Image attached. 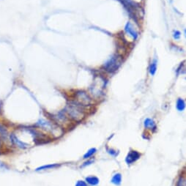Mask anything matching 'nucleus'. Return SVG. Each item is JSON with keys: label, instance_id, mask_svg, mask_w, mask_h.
Wrapping results in <instances>:
<instances>
[{"label": "nucleus", "instance_id": "obj_13", "mask_svg": "<svg viewBox=\"0 0 186 186\" xmlns=\"http://www.w3.org/2000/svg\"><path fill=\"white\" fill-rule=\"evenodd\" d=\"M122 182V175L120 173H117L113 176L112 179V182L116 185H120Z\"/></svg>", "mask_w": 186, "mask_h": 186}, {"label": "nucleus", "instance_id": "obj_22", "mask_svg": "<svg viewBox=\"0 0 186 186\" xmlns=\"http://www.w3.org/2000/svg\"><path fill=\"white\" fill-rule=\"evenodd\" d=\"M184 35H185V37H186V29H184Z\"/></svg>", "mask_w": 186, "mask_h": 186}, {"label": "nucleus", "instance_id": "obj_1", "mask_svg": "<svg viewBox=\"0 0 186 186\" xmlns=\"http://www.w3.org/2000/svg\"><path fill=\"white\" fill-rule=\"evenodd\" d=\"M64 112L68 118L76 122H81L85 117V114L82 110V106L78 103H70L67 105Z\"/></svg>", "mask_w": 186, "mask_h": 186}, {"label": "nucleus", "instance_id": "obj_19", "mask_svg": "<svg viewBox=\"0 0 186 186\" xmlns=\"http://www.w3.org/2000/svg\"><path fill=\"white\" fill-rule=\"evenodd\" d=\"M94 163V160H87V161L84 162V163L82 164V166H81V167H85V166H89V165H91L92 163Z\"/></svg>", "mask_w": 186, "mask_h": 186}, {"label": "nucleus", "instance_id": "obj_4", "mask_svg": "<svg viewBox=\"0 0 186 186\" xmlns=\"http://www.w3.org/2000/svg\"><path fill=\"white\" fill-rule=\"evenodd\" d=\"M76 103L82 106H90L93 102V100L90 98V95L86 92L79 91L76 94Z\"/></svg>", "mask_w": 186, "mask_h": 186}, {"label": "nucleus", "instance_id": "obj_18", "mask_svg": "<svg viewBox=\"0 0 186 186\" xmlns=\"http://www.w3.org/2000/svg\"><path fill=\"white\" fill-rule=\"evenodd\" d=\"M75 186H88V185H87V183L85 182V181L78 180L77 182H76V185Z\"/></svg>", "mask_w": 186, "mask_h": 186}, {"label": "nucleus", "instance_id": "obj_10", "mask_svg": "<svg viewBox=\"0 0 186 186\" xmlns=\"http://www.w3.org/2000/svg\"><path fill=\"white\" fill-rule=\"evenodd\" d=\"M85 181L87 184L92 186L98 185L100 182L99 179L97 177H95V176H89V177H87L85 179Z\"/></svg>", "mask_w": 186, "mask_h": 186}, {"label": "nucleus", "instance_id": "obj_15", "mask_svg": "<svg viewBox=\"0 0 186 186\" xmlns=\"http://www.w3.org/2000/svg\"><path fill=\"white\" fill-rule=\"evenodd\" d=\"M96 152H97L96 148H91V149H90L88 151H87V152H86L85 154H84V159H88V158H90V157L93 156V155L94 154H95Z\"/></svg>", "mask_w": 186, "mask_h": 186}, {"label": "nucleus", "instance_id": "obj_11", "mask_svg": "<svg viewBox=\"0 0 186 186\" xmlns=\"http://www.w3.org/2000/svg\"><path fill=\"white\" fill-rule=\"evenodd\" d=\"M157 68H158V60L157 59H154L153 61L150 63L149 67V73L152 76L156 74Z\"/></svg>", "mask_w": 186, "mask_h": 186}, {"label": "nucleus", "instance_id": "obj_21", "mask_svg": "<svg viewBox=\"0 0 186 186\" xmlns=\"http://www.w3.org/2000/svg\"><path fill=\"white\" fill-rule=\"evenodd\" d=\"M1 147H2V141H1V139H0V150H1Z\"/></svg>", "mask_w": 186, "mask_h": 186}, {"label": "nucleus", "instance_id": "obj_5", "mask_svg": "<svg viewBox=\"0 0 186 186\" xmlns=\"http://www.w3.org/2000/svg\"><path fill=\"white\" fill-rule=\"evenodd\" d=\"M10 142L12 146H15V147L21 149H26L30 147L29 144L19 139L15 133H10Z\"/></svg>", "mask_w": 186, "mask_h": 186}, {"label": "nucleus", "instance_id": "obj_8", "mask_svg": "<svg viewBox=\"0 0 186 186\" xmlns=\"http://www.w3.org/2000/svg\"><path fill=\"white\" fill-rule=\"evenodd\" d=\"M0 139H1V141H10V134L8 133V130L4 125L1 123H0Z\"/></svg>", "mask_w": 186, "mask_h": 186}, {"label": "nucleus", "instance_id": "obj_20", "mask_svg": "<svg viewBox=\"0 0 186 186\" xmlns=\"http://www.w3.org/2000/svg\"><path fill=\"white\" fill-rule=\"evenodd\" d=\"M107 152H109V153L111 155H114H114H117V152H116L115 150H113V149H107Z\"/></svg>", "mask_w": 186, "mask_h": 186}, {"label": "nucleus", "instance_id": "obj_16", "mask_svg": "<svg viewBox=\"0 0 186 186\" xmlns=\"http://www.w3.org/2000/svg\"><path fill=\"white\" fill-rule=\"evenodd\" d=\"M172 37L175 40H179L181 37V32L178 30H174L172 32Z\"/></svg>", "mask_w": 186, "mask_h": 186}, {"label": "nucleus", "instance_id": "obj_14", "mask_svg": "<svg viewBox=\"0 0 186 186\" xmlns=\"http://www.w3.org/2000/svg\"><path fill=\"white\" fill-rule=\"evenodd\" d=\"M144 125L146 128H149V129H153V128H156L155 122L149 118L146 119V120H144Z\"/></svg>", "mask_w": 186, "mask_h": 186}, {"label": "nucleus", "instance_id": "obj_12", "mask_svg": "<svg viewBox=\"0 0 186 186\" xmlns=\"http://www.w3.org/2000/svg\"><path fill=\"white\" fill-rule=\"evenodd\" d=\"M185 102L182 98H178L177 100V103H176V107L179 112H182L185 109Z\"/></svg>", "mask_w": 186, "mask_h": 186}, {"label": "nucleus", "instance_id": "obj_6", "mask_svg": "<svg viewBox=\"0 0 186 186\" xmlns=\"http://www.w3.org/2000/svg\"><path fill=\"white\" fill-rule=\"evenodd\" d=\"M124 31H125V34L128 36H129L130 37H131L133 41L136 40L139 36L138 31L136 29V28L134 27V26L132 24L130 21L127 22L125 26V28H124Z\"/></svg>", "mask_w": 186, "mask_h": 186}, {"label": "nucleus", "instance_id": "obj_3", "mask_svg": "<svg viewBox=\"0 0 186 186\" xmlns=\"http://www.w3.org/2000/svg\"><path fill=\"white\" fill-rule=\"evenodd\" d=\"M36 125H37L39 128H40L41 129L46 130V131L51 132L53 135H61V133L59 132V128L58 126L51 122H49L48 120H43V119H40L37 122Z\"/></svg>", "mask_w": 186, "mask_h": 186}, {"label": "nucleus", "instance_id": "obj_2", "mask_svg": "<svg viewBox=\"0 0 186 186\" xmlns=\"http://www.w3.org/2000/svg\"><path fill=\"white\" fill-rule=\"evenodd\" d=\"M122 64V58L118 54L113 55L103 65V69L108 73L116 72Z\"/></svg>", "mask_w": 186, "mask_h": 186}, {"label": "nucleus", "instance_id": "obj_9", "mask_svg": "<svg viewBox=\"0 0 186 186\" xmlns=\"http://www.w3.org/2000/svg\"><path fill=\"white\" fill-rule=\"evenodd\" d=\"M61 166V164L60 163H50V164L43 165V166L37 167L35 169L36 171H46V170H50V169H55Z\"/></svg>", "mask_w": 186, "mask_h": 186}, {"label": "nucleus", "instance_id": "obj_17", "mask_svg": "<svg viewBox=\"0 0 186 186\" xmlns=\"http://www.w3.org/2000/svg\"><path fill=\"white\" fill-rule=\"evenodd\" d=\"M9 169V166L6 164L4 162L1 161L0 160V171L1 170H8Z\"/></svg>", "mask_w": 186, "mask_h": 186}, {"label": "nucleus", "instance_id": "obj_7", "mask_svg": "<svg viewBox=\"0 0 186 186\" xmlns=\"http://www.w3.org/2000/svg\"><path fill=\"white\" fill-rule=\"evenodd\" d=\"M140 156H141V155L137 151L131 150L128 152V155H127L126 158H125V161H126L128 164H131L133 162L136 161L138 159H139Z\"/></svg>", "mask_w": 186, "mask_h": 186}]
</instances>
